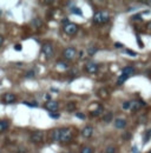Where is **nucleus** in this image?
Listing matches in <instances>:
<instances>
[{
  "mask_svg": "<svg viewBox=\"0 0 151 153\" xmlns=\"http://www.w3.org/2000/svg\"><path fill=\"white\" fill-rule=\"evenodd\" d=\"M109 19H110V15L106 11H98L93 15V21L96 24H104L109 21Z\"/></svg>",
  "mask_w": 151,
  "mask_h": 153,
  "instance_id": "f257e3e1",
  "label": "nucleus"
},
{
  "mask_svg": "<svg viewBox=\"0 0 151 153\" xmlns=\"http://www.w3.org/2000/svg\"><path fill=\"white\" fill-rule=\"evenodd\" d=\"M103 120L106 123V124H109L111 120H112V114L111 113H108L106 115H104V118H103Z\"/></svg>",
  "mask_w": 151,
  "mask_h": 153,
  "instance_id": "6ab92c4d",
  "label": "nucleus"
},
{
  "mask_svg": "<svg viewBox=\"0 0 151 153\" xmlns=\"http://www.w3.org/2000/svg\"><path fill=\"white\" fill-rule=\"evenodd\" d=\"M14 50H15V51H20V50H21V45H20V44H17V45L14 46Z\"/></svg>",
  "mask_w": 151,
  "mask_h": 153,
  "instance_id": "c756f323",
  "label": "nucleus"
},
{
  "mask_svg": "<svg viewBox=\"0 0 151 153\" xmlns=\"http://www.w3.org/2000/svg\"><path fill=\"white\" fill-rule=\"evenodd\" d=\"M93 134V127L92 126H86L82 130V136L84 138H90Z\"/></svg>",
  "mask_w": 151,
  "mask_h": 153,
  "instance_id": "9b49d317",
  "label": "nucleus"
},
{
  "mask_svg": "<svg viewBox=\"0 0 151 153\" xmlns=\"http://www.w3.org/2000/svg\"><path fill=\"white\" fill-rule=\"evenodd\" d=\"M41 51H42V53L45 54L46 58H51L53 56V47H52L51 44H44L42 47H41Z\"/></svg>",
  "mask_w": 151,
  "mask_h": 153,
  "instance_id": "423d86ee",
  "label": "nucleus"
},
{
  "mask_svg": "<svg viewBox=\"0 0 151 153\" xmlns=\"http://www.w3.org/2000/svg\"><path fill=\"white\" fill-rule=\"evenodd\" d=\"M67 107H69L70 110H72L73 107H76V104H74V102H71V104H69V105H67Z\"/></svg>",
  "mask_w": 151,
  "mask_h": 153,
  "instance_id": "7c9ffc66",
  "label": "nucleus"
},
{
  "mask_svg": "<svg viewBox=\"0 0 151 153\" xmlns=\"http://www.w3.org/2000/svg\"><path fill=\"white\" fill-rule=\"evenodd\" d=\"M15 99H17V97L14 96L13 93L8 92V93H5L2 96V102L4 104H12V102L15 101Z\"/></svg>",
  "mask_w": 151,
  "mask_h": 153,
  "instance_id": "6e6552de",
  "label": "nucleus"
},
{
  "mask_svg": "<svg viewBox=\"0 0 151 153\" xmlns=\"http://www.w3.org/2000/svg\"><path fill=\"white\" fill-rule=\"evenodd\" d=\"M116 152V148L112 147V146H109L106 150H105V153H115Z\"/></svg>",
  "mask_w": 151,
  "mask_h": 153,
  "instance_id": "5701e85b",
  "label": "nucleus"
},
{
  "mask_svg": "<svg viewBox=\"0 0 151 153\" xmlns=\"http://www.w3.org/2000/svg\"><path fill=\"white\" fill-rule=\"evenodd\" d=\"M71 12L74 14H78V15H83V12L80 8H78V7H72L71 8Z\"/></svg>",
  "mask_w": 151,
  "mask_h": 153,
  "instance_id": "a211bd4d",
  "label": "nucleus"
},
{
  "mask_svg": "<svg viewBox=\"0 0 151 153\" xmlns=\"http://www.w3.org/2000/svg\"><path fill=\"white\" fill-rule=\"evenodd\" d=\"M78 31V25L73 24V23H69L66 25H64V32L67 34V35H73L76 34Z\"/></svg>",
  "mask_w": 151,
  "mask_h": 153,
  "instance_id": "20e7f679",
  "label": "nucleus"
},
{
  "mask_svg": "<svg viewBox=\"0 0 151 153\" xmlns=\"http://www.w3.org/2000/svg\"><path fill=\"white\" fill-rule=\"evenodd\" d=\"M30 140L32 142H34V144H40V142H42L44 141V132H41V131L33 132L31 134V137H30Z\"/></svg>",
  "mask_w": 151,
  "mask_h": 153,
  "instance_id": "7ed1b4c3",
  "label": "nucleus"
},
{
  "mask_svg": "<svg viewBox=\"0 0 151 153\" xmlns=\"http://www.w3.org/2000/svg\"><path fill=\"white\" fill-rule=\"evenodd\" d=\"M135 72V68L133 67H131V66H126V67H124L123 71H122V74H124V75H130V74H132Z\"/></svg>",
  "mask_w": 151,
  "mask_h": 153,
  "instance_id": "2eb2a0df",
  "label": "nucleus"
},
{
  "mask_svg": "<svg viewBox=\"0 0 151 153\" xmlns=\"http://www.w3.org/2000/svg\"><path fill=\"white\" fill-rule=\"evenodd\" d=\"M2 44H4V37H2V35L0 34V46H1Z\"/></svg>",
  "mask_w": 151,
  "mask_h": 153,
  "instance_id": "72a5a7b5",
  "label": "nucleus"
},
{
  "mask_svg": "<svg viewBox=\"0 0 151 153\" xmlns=\"http://www.w3.org/2000/svg\"><path fill=\"white\" fill-rule=\"evenodd\" d=\"M34 75H36L34 71H28V72H26V74H25L26 78H34Z\"/></svg>",
  "mask_w": 151,
  "mask_h": 153,
  "instance_id": "4be33fe9",
  "label": "nucleus"
},
{
  "mask_svg": "<svg viewBox=\"0 0 151 153\" xmlns=\"http://www.w3.org/2000/svg\"><path fill=\"white\" fill-rule=\"evenodd\" d=\"M58 65H59V66H61V67H64V68H66V67H67V65H66L65 62H59Z\"/></svg>",
  "mask_w": 151,
  "mask_h": 153,
  "instance_id": "473e14b6",
  "label": "nucleus"
},
{
  "mask_svg": "<svg viewBox=\"0 0 151 153\" xmlns=\"http://www.w3.org/2000/svg\"><path fill=\"white\" fill-rule=\"evenodd\" d=\"M58 107H59V104L54 101V100H48L46 104H45V108L47 110V111H50V113H54L57 110H58Z\"/></svg>",
  "mask_w": 151,
  "mask_h": 153,
  "instance_id": "39448f33",
  "label": "nucleus"
},
{
  "mask_svg": "<svg viewBox=\"0 0 151 153\" xmlns=\"http://www.w3.org/2000/svg\"><path fill=\"white\" fill-rule=\"evenodd\" d=\"M8 127H10L8 120H0V133L4 132L5 130H7Z\"/></svg>",
  "mask_w": 151,
  "mask_h": 153,
  "instance_id": "4468645a",
  "label": "nucleus"
},
{
  "mask_svg": "<svg viewBox=\"0 0 151 153\" xmlns=\"http://www.w3.org/2000/svg\"><path fill=\"white\" fill-rule=\"evenodd\" d=\"M50 117L53 118V119H58V118L60 117V114H59V113H50Z\"/></svg>",
  "mask_w": 151,
  "mask_h": 153,
  "instance_id": "393cba45",
  "label": "nucleus"
},
{
  "mask_svg": "<svg viewBox=\"0 0 151 153\" xmlns=\"http://www.w3.org/2000/svg\"><path fill=\"white\" fill-rule=\"evenodd\" d=\"M126 53H127L129 56H131V57H136V56H137V53H136L135 51H131V50H126Z\"/></svg>",
  "mask_w": 151,
  "mask_h": 153,
  "instance_id": "b1692460",
  "label": "nucleus"
},
{
  "mask_svg": "<svg viewBox=\"0 0 151 153\" xmlns=\"http://www.w3.org/2000/svg\"><path fill=\"white\" fill-rule=\"evenodd\" d=\"M115 46H116L117 48H121V47H123V45H122L121 42H116V44H115Z\"/></svg>",
  "mask_w": 151,
  "mask_h": 153,
  "instance_id": "2f4dec72",
  "label": "nucleus"
},
{
  "mask_svg": "<svg viewBox=\"0 0 151 153\" xmlns=\"http://www.w3.org/2000/svg\"><path fill=\"white\" fill-rule=\"evenodd\" d=\"M80 153H92V148L91 147H89V146H86V147H83Z\"/></svg>",
  "mask_w": 151,
  "mask_h": 153,
  "instance_id": "412c9836",
  "label": "nucleus"
},
{
  "mask_svg": "<svg viewBox=\"0 0 151 153\" xmlns=\"http://www.w3.org/2000/svg\"><path fill=\"white\" fill-rule=\"evenodd\" d=\"M148 153H151V151H150V152H148Z\"/></svg>",
  "mask_w": 151,
  "mask_h": 153,
  "instance_id": "4c0bfd02",
  "label": "nucleus"
},
{
  "mask_svg": "<svg viewBox=\"0 0 151 153\" xmlns=\"http://www.w3.org/2000/svg\"><path fill=\"white\" fill-rule=\"evenodd\" d=\"M123 108H130V101H126L123 104Z\"/></svg>",
  "mask_w": 151,
  "mask_h": 153,
  "instance_id": "c85d7f7f",
  "label": "nucleus"
},
{
  "mask_svg": "<svg viewBox=\"0 0 151 153\" xmlns=\"http://www.w3.org/2000/svg\"><path fill=\"white\" fill-rule=\"evenodd\" d=\"M97 51H98V50H97L96 47H90V48H89V50H87V53H89V56H95V53H96Z\"/></svg>",
  "mask_w": 151,
  "mask_h": 153,
  "instance_id": "aec40b11",
  "label": "nucleus"
},
{
  "mask_svg": "<svg viewBox=\"0 0 151 153\" xmlns=\"http://www.w3.org/2000/svg\"><path fill=\"white\" fill-rule=\"evenodd\" d=\"M51 91H53V92H55V93H57V92H58V90H55V88H53V87H52V88H51Z\"/></svg>",
  "mask_w": 151,
  "mask_h": 153,
  "instance_id": "e433bc0d",
  "label": "nucleus"
},
{
  "mask_svg": "<svg viewBox=\"0 0 151 153\" xmlns=\"http://www.w3.org/2000/svg\"><path fill=\"white\" fill-rule=\"evenodd\" d=\"M126 126V120L125 119H122V118H118V119H116L115 120V127L116 128H119V130H122Z\"/></svg>",
  "mask_w": 151,
  "mask_h": 153,
  "instance_id": "f8f14e48",
  "label": "nucleus"
},
{
  "mask_svg": "<svg viewBox=\"0 0 151 153\" xmlns=\"http://www.w3.org/2000/svg\"><path fill=\"white\" fill-rule=\"evenodd\" d=\"M73 139V132L71 128H60V139L59 141L66 144V142H70Z\"/></svg>",
  "mask_w": 151,
  "mask_h": 153,
  "instance_id": "f03ea898",
  "label": "nucleus"
},
{
  "mask_svg": "<svg viewBox=\"0 0 151 153\" xmlns=\"http://www.w3.org/2000/svg\"><path fill=\"white\" fill-rule=\"evenodd\" d=\"M122 138L125 139V140H129L130 138H131V134H130V133H124L123 136H122Z\"/></svg>",
  "mask_w": 151,
  "mask_h": 153,
  "instance_id": "bb28decb",
  "label": "nucleus"
},
{
  "mask_svg": "<svg viewBox=\"0 0 151 153\" xmlns=\"http://www.w3.org/2000/svg\"><path fill=\"white\" fill-rule=\"evenodd\" d=\"M132 19H140V15H139V14H136V15L132 17Z\"/></svg>",
  "mask_w": 151,
  "mask_h": 153,
  "instance_id": "f704fd0d",
  "label": "nucleus"
},
{
  "mask_svg": "<svg viewBox=\"0 0 151 153\" xmlns=\"http://www.w3.org/2000/svg\"><path fill=\"white\" fill-rule=\"evenodd\" d=\"M151 138V128H149L148 131H146V133H145V137H144V144H146Z\"/></svg>",
  "mask_w": 151,
  "mask_h": 153,
  "instance_id": "dca6fc26",
  "label": "nucleus"
},
{
  "mask_svg": "<svg viewBox=\"0 0 151 153\" xmlns=\"http://www.w3.org/2000/svg\"><path fill=\"white\" fill-rule=\"evenodd\" d=\"M100 112H102V107H98V110H96V111H93V112H92V113H91V114L96 117V115H98V114H99Z\"/></svg>",
  "mask_w": 151,
  "mask_h": 153,
  "instance_id": "a878e982",
  "label": "nucleus"
},
{
  "mask_svg": "<svg viewBox=\"0 0 151 153\" xmlns=\"http://www.w3.org/2000/svg\"><path fill=\"white\" fill-rule=\"evenodd\" d=\"M132 152L133 153H138V150H137V147L135 146V147H132Z\"/></svg>",
  "mask_w": 151,
  "mask_h": 153,
  "instance_id": "c9c22d12",
  "label": "nucleus"
},
{
  "mask_svg": "<svg viewBox=\"0 0 151 153\" xmlns=\"http://www.w3.org/2000/svg\"><path fill=\"white\" fill-rule=\"evenodd\" d=\"M127 78H129L127 75H124V74H122V75L118 78V80H117V84H118V85H122V84H123L124 81L127 79Z\"/></svg>",
  "mask_w": 151,
  "mask_h": 153,
  "instance_id": "f3484780",
  "label": "nucleus"
},
{
  "mask_svg": "<svg viewBox=\"0 0 151 153\" xmlns=\"http://www.w3.org/2000/svg\"><path fill=\"white\" fill-rule=\"evenodd\" d=\"M63 56H64V58H65V59L71 60V59H73V58L76 57V50H74L73 47H67L66 50H64Z\"/></svg>",
  "mask_w": 151,
  "mask_h": 153,
  "instance_id": "0eeeda50",
  "label": "nucleus"
},
{
  "mask_svg": "<svg viewBox=\"0 0 151 153\" xmlns=\"http://www.w3.org/2000/svg\"><path fill=\"white\" fill-rule=\"evenodd\" d=\"M85 71L87 73H90V74H95V73L98 72V65H97L96 62H89L85 66Z\"/></svg>",
  "mask_w": 151,
  "mask_h": 153,
  "instance_id": "1a4fd4ad",
  "label": "nucleus"
},
{
  "mask_svg": "<svg viewBox=\"0 0 151 153\" xmlns=\"http://www.w3.org/2000/svg\"><path fill=\"white\" fill-rule=\"evenodd\" d=\"M76 117H77V118H79V119H85V114L79 113V112H77V113H76Z\"/></svg>",
  "mask_w": 151,
  "mask_h": 153,
  "instance_id": "cd10ccee",
  "label": "nucleus"
},
{
  "mask_svg": "<svg viewBox=\"0 0 151 153\" xmlns=\"http://www.w3.org/2000/svg\"><path fill=\"white\" fill-rule=\"evenodd\" d=\"M51 139L53 141H59V139H60V128H55L51 132Z\"/></svg>",
  "mask_w": 151,
  "mask_h": 153,
  "instance_id": "ddd939ff",
  "label": "nucleus"
},
{
  "mask_svg": "<svg viewBox=\"0 0 151 153\" xmlns=\"http://www.w3.org/2000/svg\"><path fill=\"white\" fill-rule=\"evenodd\" d=\"M145 105V102L144 101H142V100H139V101H130V108L132 110V111H138L142 106H144Z\"/></svg>",
  "mask_w": 151,
  "mask_h": 153,
  "instance_id": "9d476101",
  "label": "nucleus"
}]
</instances>
